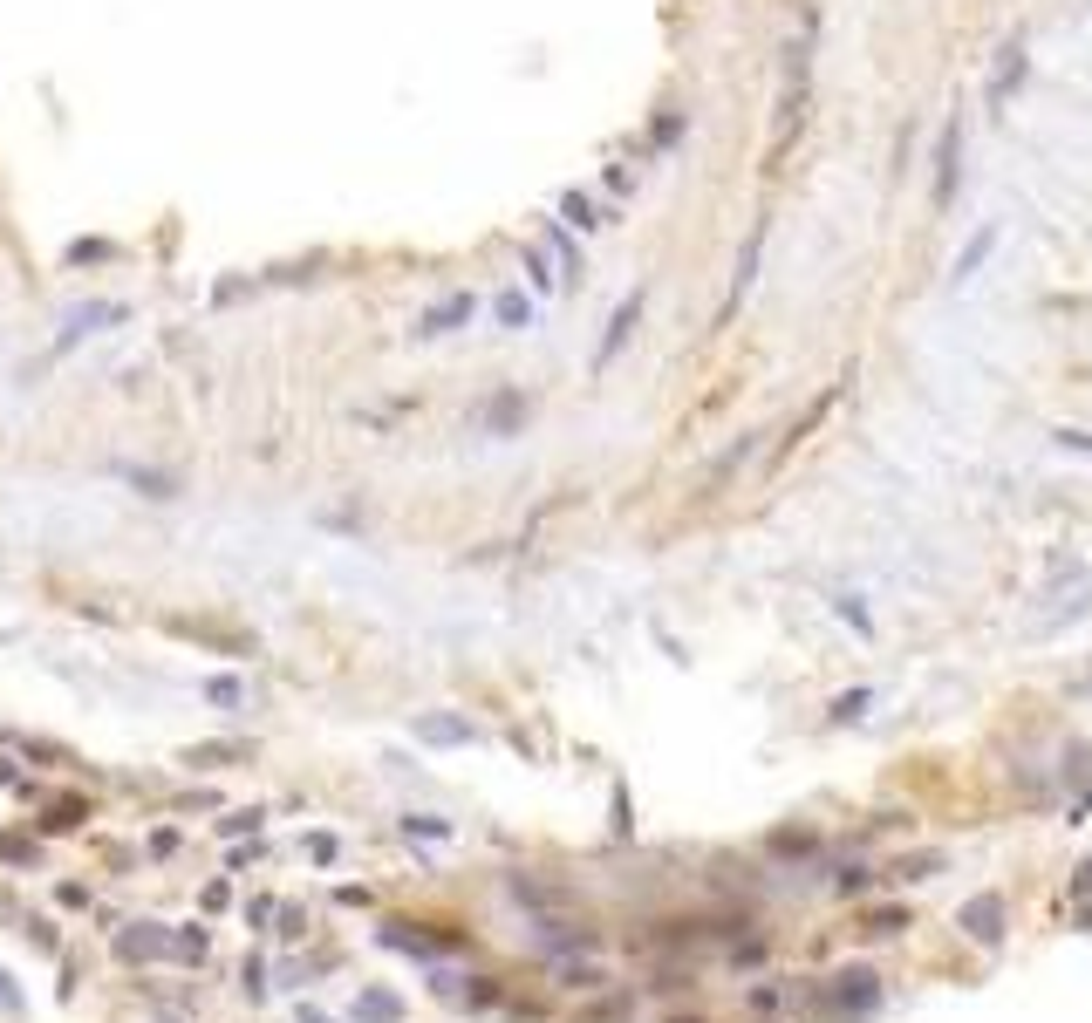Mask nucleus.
<instances>
[{
    "mask_svg": "<svg viewBox=\"0 0 1092 1023\" xmlns=\"http://www.w3.org/2000/svg\"><path fill=\"white\" fill-rule=\"evenodd\" d=\"M956 191H963V116H942V144H936V185H929V198H936V212H949V205H956Z\"/></svg>",
    "mask_w": 1092,
    "mask_h": 1023,
    "instance_id": "f257e3e1",
    "label": "nucleus"
},
{
    "mask_svg": "<svg viewBox=\"0 0 1092 1023\" xmlns=\"http://www.w3.org/2000/svg\"><path fill=\"white\" fill-rule=\"evenodd\" d=\"M765 232H772V219H758V226L744 232V246H738V273H731V294H724V307H717V328L731 321L744 307V294L758 287V266H765Z\"/></svg>",
    "mask_w": 1092,
    "mask_h": 1023,
    "instance_id": "f03ea898",
    "label": "nucleus"
},
{
    "mask_svg": "<svg viewBox=\"0 0 1092 1023\" xmlns=\"http://www.w3.org/2000/svg\"><path fill=\"white\" fill-rule=\"evenodd\" d=\"M1024 76H1031V48H1024V35H1011L1004 48H997V69H990V82H983L990 110H1004L1017 89H1024Z\"/></svg>",
    "mask_w": 1092,
    "mask_h": 1023,
    "instance_id": "7ed1b4c3",
    "label": "nucleus"
},
{
    "mask_svg": "<svg viewBox=\"0 0 1092 1023\" xmlns=\"http://www.w3.org/2000/svg\"><path fill=\"white\" fill-rule=\"evenodd\" d=\"M642 307H649V294H642V287H628V294H622V307L608 314V335H601V348H594V376H601V369H608V362H615V355L628 348L635 321H642Z\"/></svg>",
    "mask_w": 1092,
    "mask_h": 1023,
    "instance_id": "20e7f679",
    "label": "nucleus"
},
{
    "mask_svg": "<svg viewBox=\"0 0 1092 1023\" xmlns=\"http://www.w3.org/2000/svg\"><path fill=\"white\" fill-rule=\"evenodd\" d=\"M956 928H963L976 948H997L1004 942V901H997V894H970V901L956 908Z\"/></svg>",
    "mask_w": 1092,
    "mask_h": 1023,
    "instance_id": "39448f33",
    "label": "nucleus"
},
{
    "mask_svg": "<svg viewBox=\"0 0 1092 1023\" xmlns=\"http://www.w3.org/2000/svg\"><path fill=\"white\" fill-rule=\"evenodd\" d=\"M164 955H178V935L157 921H130L117 935V962H164Z\"/></svg>",
    "mask_w": 1092,
    "mask_h": 1023,
    "instance_id": "423d86ee",
    "label": "nucleus"
},
{
    "mask_svg": "<svg viewBox=\"0 0 1092 1023\" xmlns=\"http://www.w3.org/2000/svg\"><path fill=\"white\" fill-rule=\"evenodd\" d=\"M874 1003H881V976L874 969H840L833 976V1010L840 1017H867Z\"/></svg>",
    "mask_w": 1092,
    "mask_h": 1023,
    "instance_id": "0eeeda50",
    "label": "nucleus"
},
{
    "mask_svg": "<svg viewBox=\"0 0 1092 1023\" xmlns=\"http://www.w3.org/2000/svg\"><path fill=\"white\" fill-rule=\"evenodd\" d=\"M990 253H997V219H990V226H976L970 239H963V253H956V266H949V287H970Z\"/></svg>",
    "mask_w": 1092,
    "mask_h": 1023,
    "instance_id": "6e6552de",
    "label": "nucleus"
},
{
    "mask_svg": "<svg viewBox=\"0 0 1092 1023\" xmlns=\"http://www.w3.org/2000/svg\"><path fill=\"white\" fill-rule=\"evenodd\" d=\"M471 307H478L471 294H451V301H437L424 321H417V335H458V328L471 321Z\"/></svg>",
    "mask_w": 1092,
    "mask_h": 1023,
    "instance_id": "1a4fd4ad",
    "label": "nucleus"
},
{
    "mask_svg": "<svg viewBox=\"0 0 1092 1023\" xmlns=\"http://www.w3.org/2000/svg\"><path fill=\"white\" fill-rule=\"evenodd\" d=\"M526 410H533L526 396H506V389H499V396H492V403L478 410V423H485V430H499V437H512V430L526 423Z\"/></svg>",
    "mask_w": 1092,
    "mask_h": 1023,
    "instance_id": "9d476101",
    "label": "nucleus"
},
{
    "mask_svg": "<svg viewBox=\"0 0 1092 1023\" xmlns=\"http://www.w3.org/2000/svg\"><path fill=\"white\" fill-rule=\"evenodd\" d=\"M560 212L574 219L581 232H601V226H615V212H594V198L587 191H560Z\"/></svg>",
    "mask_w": 1092,
    "mask_h": 1023,
    "instance_id": "9b49d317",
    "label": "nucleus"
},
{
    "mask_svg": "<svg viewBox=\"0 0 1092 1023\" xmlns=\"http://www.w3.org/2000/svg\"><path fill=\"white\" fill-rule=\"evenodd\" d=\"M355 1017L362 1023H403V1003H396L390 989H362L355 996Z\"/></svg>",
    "mask_w": 1092,
    "mask_h": 1023,
    "instance_id": "f8f14e48",
    "label": "nucleus"
},
{
    "mask_svg": "<svg viewBox=\"0 0 1092 1023\" xmlns=\"http://www.w3.org/2000/svg\"><path fill=\"white\" fill-rule=\"evenodd\" d=\"M417 737H430V744H471V723H458V717H417Z\"/></svg>",
    "mask_w": 1092,
    "mask_h": 1023,
    "instance_id": "ddd939ff",
    "label": "nucleus"
},
{
    "mask_svg": "<svg viewBox=\"0 0 1092 1023\" xmlns=\"http://www.w3.org/2000/svg\"><path fill=\"white\" fill-rule=\"evenodd\" d=\"M82 826V798H62V805H48V819H41V833H76Z\"/></svg>",
    "mask_w": 1092,
    "mask_h": 1023,
    "instance_id": "4468645a",
    "label": "nucleus"
},
{
    "mask_svg": "<svg viewBox=\"0 0 1092 1023\" xmlns=\"http://www.w3.org/2000/svg\"><path fill=\"white\" fill-rule=\"evenodd\" d=\"M403 833H410V839H451V819H437V812H410Z\"/></svg>",
    "mask_w": 1092,
    "mask_h": 1023,
    "instance_id": "2eb2a0df",
    "label": "nucleus"
},
{
    "mask_svg": "<svg viewBox=\"0 0 1092 1023\" xmlns=\"http://www.w3.org/2000/svg\"><path fill=\"white\" fill-rule=\"evenodd\" d=\"M546 239H553V253H560V273H567V280H581V246H574L560 226H546Z\"/></svg>",
    "mask_w": 1092,
    "mask_h": 1023,
    "instance_id": "dca6fc26",
    "label": "nucleus"
},
{
    "mask_svg": "<svg viewBox=\"0 0 1092 1023\" xmlns=\"http://www.w3.org/2000/svg\"><path fill=\"white\" fill-rule=\"evenodd\" d=\"M205 696H212L219 710H239V703H246V689H239L233 676H212V682H205Z\"/></svg>",
    "mask_w": 1092,
    "mask_h": 1023,
    "instance_id": "f3484780",
    "label": "nucleus"
},
{
    "mask_svg": "<svg viewBox=\"0 0 1092 1023\" xmlns=\"http://www.w3.org/2000/svg\"><path fill=\"white\" fill-rule=\"evenodd\" d=\"M867 703H874L867 689H847V696H840V703H833L826 717H833V723H854V717H867Z\"/></svg>",
    "mask_w": 1092,
    "mask_h": 1023,
    "instance_id": "a211bd4d",
    "label": "nucleus"
},
{
    "mask_svg": "<svg viewBox=\"0 0 1092 1023\" xmlns=\"http://www.w3.org/2000/svg\"><path fill=\"white\" fill-rule=\"evenodd\" d=\"M649 137H656V144H663V151H669V144L683 137V110H663V116H656V123H649Z\"/></svg>",
    "mask_w": 1092,
    "mask_h": 1023,
    "instance_id": "6ab92c4d",
    "label": "nucleus"
},
{
    "mask_svg": "<svg viewBox=\"0 0 1092 1023\" xmlns=\"http://www.w3.org/2000/svg\"><path fill=\"white\" fill-rule=\"evenodd\" d=\"M499 321H506V328H526V321H533L526 294H499Z\"/></svg>",
    "mask_w": 1092,
    "mask_h": 1023,
    "instance_id": "aec40b11",
    "label": "nucleus"
},
{
    "mask_svg": "<svg viewBox=\"0 0 1092 1023\" xmlns=\"http://www.w3.org/2000/svg\"><path fill=\"white\" fill-rule=\"evenodd\" d=\"M1052 444H1058V451H1079V457H1092V430H1052Z\"/></svg>",
    "mask_w": 1092,
    "mask_h": 1023,
    "instance_id": "412c9836",
    "label": "nucleus"
},
{
    "mask_svg": "<svg viewBox=\"0 0 1092 1023\" xmlns=\"http://www.w3.org/2000/svg\"><path fill=\"white\" fill-rule=\"evenodd\" d=\"M260 819H267V812H226V819H219V833H226V839H233V833H253Z\"/></svg>",
    "mask_w": 1092,
    "mask_h": 1023,
    "instance_id": "4be33fe9",
    "label": "nucleus"
},
{
    "mask_svg": "<svg viewBox=\"0 0 1092 1023\" xmlns=\"http://www.w3.org/2000/svg\"><path fill=\"white\" fill-rule=\"evenodd\" d=\"M526 273H533V287H540V294L553 287V280H560V273H553V266H546L540 253H533V246H526Z\"/></svg>",
    "mask_w": 1092,
    "mask_h": 1023,
    "instance_id": "5701e85b",
    "label": "nucleus"
},
{
    "mask_svg": "<svg viewBox=\"0 0 1092 1023\" xmlns=\"http://www.w3.org/2000/svg\"><path fill=\"white\" fill-rule=\"evenodd\" d=\"M178 955L198 962V955H205V928H185V935H178Z\"/></svg>",
    "mask_w": 1092,
    "mask_h": 1023,
    "instance_id": "b1692460",
    "label": "nucleus"
},
{
    "mask_svg": "<svg viewBox=\"0 0 1092 1023\" xmlns=\"http://www.w3.org/2000/svg\"><path fill=\"white\" fill-rule=\"evenodd\" d=\"M0 1010H7V1017L21 1010V989H14V976H7V969H0Z\"/></svg>",
    "mask_w": 1092,
    "mask_h": 1023,
    "instance_id": "393cba45",
    "label": "nucleus"
},
{
    "mask_svg": "<svg viewBox=\"0 0 1092 1023\" xmlns=\"http://www.w3.org/2000/svg\"><path fill=\"white\" fill-rule=\"evenodd\" d=\"M840 614H847V621H854L860 635H867V607H860V601H854V594H840Z\"/></svg>",
    "mask_w": 1092,
    "mask_h": 1023,
    "instance_id": "a878e982",
    "label": "nucleus"
},
{
    "mask_svg": "<svg viewBox=\"0 0 1092 1023\" xmlns=\"http://www.w3.org/2000/svg\"><path fill=\"white\" fill-rule=\"evenodd\" d=\"M615 839H628V792L615 785Z\"/></svg>",
    "mask_w": 1092,
    "mask_h": 1023,
    "instance_id": "bb28decb",
    "label": "nucleus"
},
{
    "mask_svg": "<svg viewBox=\"0 0 1092 1023\" xmlns=\"http://www.w3.org/2000/svg\"><path fill=\"white\" fill-rule=\"evenodd\" d=\"M301 1023H335V1017H321V1010H314V1003H301Z\"/></svg>",
    "mask_w": 1092,
    "mask_h": 1023,
    "instance_id": "cd10ccee",
    "label": "nucleus"
},
{
    "mask_svg": "<svg viewBox=\"0 0 1092 1023\" xmlns=\"http://www.w3.org/2000/svg\"><path fill=\"white\" fill-rule=\"evenodd\" d=\"M0 785H14V764H7V758H0Z\"/></svg>",
    "mask_w": 1092,
    "mask_h": 1023,
    "instance_id": "c85d7f7f",
    "label": "nucleus"
}]
</instances>
